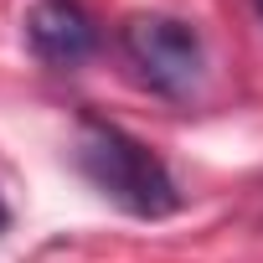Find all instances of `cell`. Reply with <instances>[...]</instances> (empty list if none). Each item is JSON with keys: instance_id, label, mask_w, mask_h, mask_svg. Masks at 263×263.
Wrapping results in <instances>:
<instances>
[{"instance_id": "6da1fadb", "label": "cell", "mask_w": 263, "mask_h": 263, "mask_svg": "<svg viewBox=\"0 0 263 263\" xmlns=\"http://www.w3.org/2000/svg\"><path fill=\"white\" fill-rule=\"evenodd\" d=\"M78 171L114 201L124 206L129 217H171L181 206L176 196V181L165 171V160L135 140V135H124L119 124H103V119H83L78 124Z\"/></svg>"}, {"instance_id": "7a4b0ae2", "label": "cell", "mask_w": 263, "mask_h": 263, "mask_svg": "<svg viewBox=\"0 0 263 263\" xmlns=\"http://www.w3.org/2000/svg\"><path fill=\"white\" fill-rule=\"evenodd\" d=\"M119 47L140 67V78L165 98H186L201 83V67H206L196 26L181 21V16H160V11H135L119 26Z\"/></svg>"}, {"instance_id": "3957f363", "label": "cell", "mask_w": 263, "mask_h": 263, "mask_svg": "<svg viewBox=\"0 0 263 263\" xmlns=\"http://www.w3.org/2000/svg\"><path fill=\"white\" fill-rule=\"evenodd\" d=\"M26 42H31V52L42 62L78 67L83 57H93L98 31H93V16L78 0H36L26 11Z\"/></svg>"}, {"instance_id": "277c9868", "label": "cell", "mask_w": 263, "mask_h": 263, "mask_svg": "<svg viewBox=\"0 0 263 263\" xmlns=\"http://www.w3.org/2000/svg\"><path fill=\"white\" fill-rule=\"evenodd\" d=\"M6 222H11V212H6V201H0V227H6Z\"/></svg>"}, {"instance_id": "5b68a950", "label": "cell", "mask_w": 263, "mask_h": 263, "mask_svg": "<svg viewBox=\"0 0 263 263\" xmlns=\"http://www.w3.org/2000/svg\"><path fill=\"white\" fill-rule=\"evenodd\" d=\"M253 6H258V16H263V0H253Z\"/></svg>"}]
</instances>
